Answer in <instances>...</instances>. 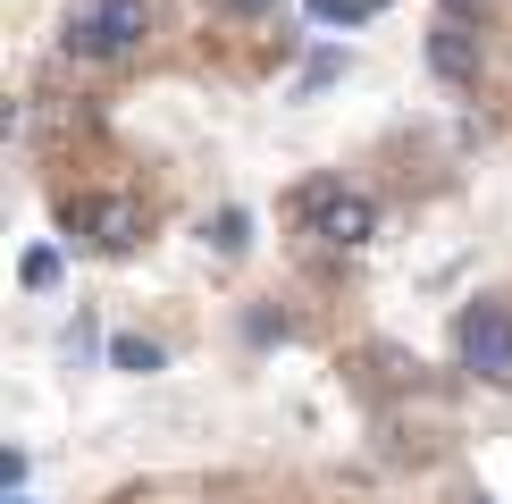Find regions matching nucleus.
<instances>
[{
    "mask_svg": "<svg viewBox=\"0 0 512 504\" xmlns=\"http://www.w3.org/2000/svg\"><path fill=\"white\" fill-rule=\"evenodd\" d=\"M152 34V0H84L68 17V51L76 59H126Z\"/></svg>",
    "mask_w": 512,
    "mask_h": 504,
    "instance_id": "nucleus-1",
    "label": "nucleus"
},
{
    "mask_svg": "<svg viewBox=\"0 0 512 504\" xmlns=\"http://www.w3.org/2000/svg\"><path fill=\"white\" fill-rule=\"evenodd\" d=\"M454 345H462V370H471V378L512 387V311L504 303H471L462 328H454Z\"/></svg>",
    "mask_w": 512,
    "mask_h": 504,
    "instance_id": "nucleus-2",
    "label": "nucleus"
},
{
    "mask_svg": "<svg viewBox=\"0 0 512 504\" xmlns=\"http://www.w3.org/2000/svg\"><path fill=\"white\" fill-rule=\"evenodd\" d=\"M303 219H311L328 244H370L378 202H370V194H345V185H311V194H303Z\"/></svg>",
    "mask_w": 512,
    "mask_h": 504,
    "instance_id": "nucleus-3",
    "label": "nucleus"
},
{
    "mask_svg": "<svg viewBox=\"0 0 512 504\" xmlns=\"http://www.w3.org/2000/svg\"><path fill=\"white\" fill-rule=\"evenodd\" d=\"M68 227H84L101 252H126L135 244V202H68Z\"/></svg>",
    "mask_w": 512,
    "mask_h": 504,
    "instance_id": "nucleus-4",
    "label": "nucleus"
},
{
    "mask_svg": "<svg viewBox=\"0 0 512 504\" xmlns=\"http://www.w3.org/2000/svg\"><path fill=\"white\" fill-rule=\"evenodd\" d=\"M429 68H437L445 84H471V76H479V42L462 34V17H445V26L429 34Z\"/></svg>",
    "mask_w": 512,
    "mask_h": 504,
    "instance_id": "nucleus-5",
    "label": "nucleus"
},
{
    "mask_svg": "<svg viewBox=\"0 0 512 504\" xmlns=\"http://www.w3.org/2000/svg\"><path fill=\"white\" fill-rule=\"evenodd\" d=\"M110 362H118V370H135V378H152V370L168 362V353L152 345V336H118V345H110Z\"/></svg>",
    "mask_w": 512,
    "mask_h": 504,
    "instance_id": "nucleus-6",
    "label": "nucleus"
},
{
    "mask_svg": "<svg viewBox=\"0 0 512 504\" xmlns=\"http://www.w3.org/2000/svg\"><path fill=\"white\" fill-rule=\"evenodd\" d=\"M378 9H387V0H311V17H319V26H370Z\"/></svg>",
    "mask_w": 512,
    "mask_h": 504,
    "instance_id": "nucleus-7",
    "label": "nucleus"
},
{
    "mask_svg": "<svg viewBox=\"0 0 512 504\" xmlns=\"http://www.w3.org/2000/svg\"><path fill=\"white\" fill-rule=\"evenodd\" d=\"M17 278H26L34 294H42V286H59V252H51V244H34L26 261H17Z\"/></svg>",
    "mask_w": 512,
    "mask_h": 504,
    "instance_id": "nucleus-8",
    "label": "nucleus"
},
{
    "mask_svg": "<svg viewBox=\"0 0 512 504\" xmlns=\"http://www.w3.org/2000/svg\"><path fill=\"white\" fill-rule=\"evenodd\" d=\"M336 76H345V51H319V59H311V68H303V84H294V93H303V101H311V93H319V84H336Z\"/></svg>",
    "mask_w": 512,
    "mask_h": 504,
    "instance_id": "nucleus-9",
    "label": "nucleus"
},
{
    "mask_svg": "<svg viewBox=\"0 0 512 504\" xmlns=\"http://www.w3.org/2000/svg\"><path fill=\"white\" fill-rule=\"evenodd\" d=\"M210 244H219L227 261H236V252L252 244V219H244V210H219V236H210Z\"/></svg>",
    "mask_w": 512,
    "mask_h": 504,
    "instance_id": "nucleus-10",
    "label": "nucleus"
},
{
    "mask_svg": "<svg viewBox=\"0 0 512 504\" xmlns=\"http://www.w3.org/2000/svg\"><path fill=\"white\" fill-rule=\"evenodd\" d=\"M219 9H227V17H269L277 0H219Z\"/></svg>",
    "mask_w": 512,
    "mask_h": 504,
    "instance_id": "nucleus-11",
    "label": "nucleus"
},
{
    "mask_svg": "<svg viewBox=\"0 0 512 504\" xmlns=\"http://www.w3.org/2000/svg\"><path fill=\"white\" fill-rule=\"evenodd\" d=\"M471 9H479V0H445V17H471Z\"/></svg>",
    "mask_w": 512,
    "mask_h": 504,
    "instance_id": "nucleus-12",
    "label": "nucleus"
},
{
    "mask_svg": "<svg viewBox=\"0 0 512 504\" xmlns=\"http://www.w3.org/2000/svg\"><path fill=\"white\" fill-rule=\"evenodd\" d=\"M9 504H34V496H9Z\"/></svg>",
    "mask_w": 512,
    "mask_h": 504,
    "instance_id": "nucleus-13",
    "label": "nucleus"
},
{
    "mask_svg": "<svg viewBox=\"0 0 512 504\" xmlns=\"http://www.w3.org/2000/svg\"><path fill=\"white\" fill-rule=\"evenodd\" d=\"M479 504H487V496H479Z\"/></svg>",
    "mask_w": 512,
    "mask_h": 504,
    "instance_id": "nucleus-14",
    "label": "nucleus"
}]
</instances>
